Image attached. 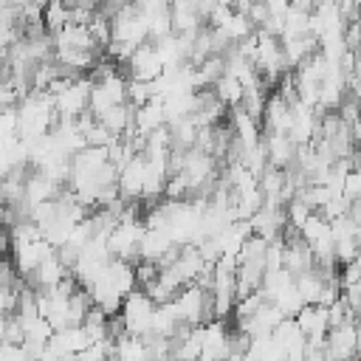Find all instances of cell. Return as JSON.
<instances>
[{
	"instance_id": "1",
	"label": "cell",
	"mask_w": 361,
	"mask_h": 361,
	"mask_svg": "<svg viewBox=\"0 0 361 361\" xmlns=\"http://www.w3.org/2000/svg\"><path fill=\"white\" fill-rule=\"evenodd\" d=\"M14 113H17V138L25 144L51 133V127L56 124V110L48 90H28L23 102L14 107Z\"/></svg>"
},
{
	"instance_id": "2",
	"label": "cell",
	"mask_w": 361,
	"mask_h": 361,
	"mask_svg": "<svg viewBox=\"0 0 361 361\" xmlns=\"http://www.w3.org/2000/svg\"><path fill=\"white\" fill-rule=\"evenodd\" d=\"M54 99L56 118H79L90 107V79L85 76H65L48 87Z\"/></svg>"
},
{
	"instance_id": "3",
	"label": "cell",
	"mask_w": 361,
	"mask_h": 361,
	"mask_svg": "<svg viewBox=\"0 0 361 361\" xmlns=\"http://www.w3.org/2000/svg\"><path fill=\"white\" fill-rule=\"evenodd\" d=\"M172 307H175V316L180 324H189V327H197L209 319H214L212 313V296L203 285L192 282V285H183L172 299Z\"/></svg>"
},
{
	"instance_id": "4",
	"label": "cell",
	"mask_w": 361,
	"mask_h": 361,
	"mask_svg": "<svg viewBox=\"0 0 361 361\" xmlns=\"http://www.w3.org/2000/svg\"><path fill=\"white\" fill-rule=\"evenodd\" d=\"M152 316H155V302H152L149 293L141 290V288L130 290V293L124 296L121 307H118V319H121L124 333L138 336V338H144V336L152 333Z\"/></svg>"
},
{
	"instance_id": "5",
	"label": "cell",
	"mask_w": 361,
	"mask_h": 361,
	"mask_svg": "<svg viewBox=\"0 0 361 361\" xmlns=\"http://www.w3.org/2000/svg\"><path fill=\"white\" fill-rule=\"evenodd\" d=\"M322 350H324L327 361H358L361 330H358L355 319L330 327L327 336H324V341H322Z\"/></svg>"
},
{
	"instance_id": "6",
	"label": "cell",
	"mask_w": 361,
	"mask_h": 361,
	"mask_svg": "<svg viewBox=\"0 0 361 361\" xmlns=\"http://www.w3.org/2000/svg\"><path fill=\"white\" fill-rule=\"evenodd\" d=\"M124 65H127L130 79H135V82H155L164 73V62H161V56H158V51H155L152 42H141L127 56Z\"/></svg>"
},
{
	"instance_id": "7",
	"label": "cell",
	"mask_w": 361,
	"mask_h": 361,
	"mask_svg": "<svg viewBox=\"0 0 361 361\" xmlns=\"http://www.w3.org/2000/svg\"><path fill=\"white\" fill-rule=\"evenodd\" d=\"M293 319H296L299 330L305 333L307 344H310V347H322V341H324V336H327V330H330L327 307H324V305H316V302H313V305H302Z\"/></svg>"
},
{
	"instance_id": "8",
	"label": "cell",
	"mask_w": 361,
	"mask_h": 361,
	"mask_svg": "<svg viewBox=\"0 0 361 361\" xmlns=\"http://www.w3.org/2000/svg\"><path fill=\"white\" fill-rule=\"evenodd\" d=\"M11 251H14V268H17V274L31 276V274L37 271V265H39L42 259H48L56 248H54L45 237H34V240H28V243L11 245Z\"/></svg>"
},
{
	"instance_id": "9",
	"label": "cell",
	"mask_w": 361,
	"mask_h": 361,
	"mask_svg": "<svg viewBox=\"0 0 361 361\" xmlns=\"http://www.w3.org/2000/svg\"><path fill=\"white\" fill-rule=\"evenodd\" d=\"M87 344H90V338H87V333H85L82 324H68V327H62V330H54V336L48 338V347H51L54 353H59L62 358L79 355Z\"/></svg>"
},
{
	"instance_id": "10",
	"label": "cell",
	"mask_w": 361,
	"mask_h": 361,
	"mask_svg": "<svg viewBox=\"0 0 361 361\" xmlns=\"http://www.w3.org/2000/svg\"><path fill=\"white\" fill-rule=\"evenodd\" d=\"M262 147H265V155H268L271 166H276V169H290L293 166L299 147L285 133H265L262 135Z\"/></svg>"
},
{
	"instance_id": "11",
	"label": "cell",
	"mask_w": 361,
	"mask_h": 361,
	"mask_svg": "<svg viewBox=\"0 0 361 361\" xmlns=\"http://www.w3.org/2000/svg\"><path fill=\"white\" fill-rule=\"evenodd\" d=\"M71 276V268L59 259V254L54 251L48 259H42L39 265H37V271L28 276L31 279V285L37 288V290H48V288H56L62 279H68Z\"/></svg>"
},
{
	"instance_id": "12",
	"label": "cell",
	"mask_w": 361,
	"mask_h": 361,
	"mask_svg": "<svg viewBox=\"0 0 361 361\" xmlns=\"http://www.w3.org/2000/svg\"><path fill=\"white\" fill-rule=\"evenodd\" d=\"M293 279H296V288H299V293H302L305 305L319 302V296H322L324 285L330 282V279H324V276H322L316 268H310V271H305V274H299V276H293Z\"/></svg>"
},
{
	"instance_id": "13",
	"label": "cell",
	"mask_w": 361,
	"mask_h": 361,
	"mask_svg": "<svg viewBox=\"0 0 361 361\" xmlns=\"http://www.w3.org/2000/svg\"><path fill=\"white\" fill-rule=\"evenodd\" d=\"M223 361H254V358H251L248 353H228Z\"/></svg>"
},
{
	"instance_id": "14",
	"label": "cell",
	"mask_w": 361,
	"mask_h": 361,
	"mask_svg": "<svg viewBox=\"0 0 361 361\" xmlns=\"http://www.w3.org/2000/svg\"><path fill=\"white\" fill-rule=\"evenodd\" d=\"M8 316H11V313H0V341L6 338V327H8Z\"/></svg>"
},
{
	"instance_id": "15",
	"label": "cell",
	"mask_w": 361,
	"mask_h": 361,
	"mask_svg": "<svg viewBox=\"0 0 361 361\" xmlns=\"http://www.w3.org/2000/svg\"><path fill=\"white\" fill-rule=\"evenodd\" d=\"M355 324H358V330H361V310L355 313Z\"/></svg>"
},
{
	"instance_id": "16",
	"label": "cell",
	"mask_w": 361,
	"mask_h": 361,
	"mask_svg": "<svg viewBox=\"0 0 361 361\" xmlns=\"http://www.w3.org/2000/svg\"><path fill=\"white\" fill-rule=\"evenodd\" d=\"M107 361H118V358H116V355H110V358H107Z\"/></svg>"
}]
</instances>
